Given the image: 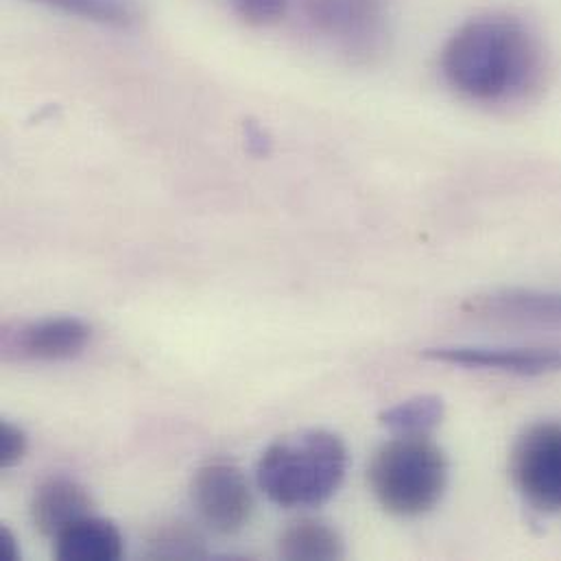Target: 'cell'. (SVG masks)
I'll return each instance as SVG.
<instances>
[{"instance_id":"6da1fadb","label":"cell","mask_w":561,"mask_h":561,"mask_svg":"<svg viewBox=\"0 0 561 561\" xmlns=\"http://www.w3.org/2000/svg\"><path fill=\"white\" fill-rule=\"evenodd\" d=\"M450 88L479 103H512L542 81V50L525 24L505 15L477 18L459 26L442 50Z\"/></svg>"},{"instance_id":"7a4b0ae2","label":"cell","mask_w":561,"mask_h":561,"mask_svg":"<svg viewBox=\"0 0 561 561\" xmlns=\"http://www.w3.org/2000/svg\"><path fill=\"white\" fill-rule=\"evenodd\" d=\"M347 450L330 431H304L272 444L256 470L259 488L286 510L319 507L341 488Z\"/></svg>"},{"instance_id":"3957f363","label":"cell","mask_w":561,"mask_h":561,"mask_svg":"<svg viewBox=\"0 0 561 561\" xmlns=\"http://www.w3.org/2000/svg\"><path fill=\"white\" fill-rule=\"evenodd\" d=\"M367 481L385 512L417 518L442 501L448 485V459L426 435H398L376 450Z\"/></svg>"},{"instance_id":"277c9868","label":"cell","mask_w":561,"mask_h":561,"mask_svg":"<svg viewBox=\"0 0 561 561\" xmlns=\"http://www.w3.org/2000/svg\"><path fill=\"white\" fill-rule=\"evenodd\" d=\"M510 474L527 505L542 514H561L560 422L534 424L516 439Z\"/></svg>"},{"instance_id":"5b68a950","label":"cell","mask_w":561,"mask_h":561,"mask_svg":"<svg viewBox=\"0 0 561 561\" xmlns=\"http://www.w3.org/2000/svg\"><path fill=\"white\" fill-rule=\"evenodd\" d=\"M191 494L202 520L219 534H237L252 520V488L245 474L232 463L215 461L199 468Z\"/></svg>"},{"instance_id":"8992f818","label":"cell","mask_w":561,"mask_h":561,"mask_svg":"<svg viewBox=\"0 0 561 561\" xmlns=\"http://www.w3.org/2000/svg\"><path fill=\"white\" fill-rule=\"evenodd\" d=\"M310 24L347 53L371 55L387 35L385 0H306Z\"/></svg>"},{"instance_id":"52a82bcc","label":"cell","mask_w":561,"mask_h":561,"mask_svg":"<svg viewBox=\"0 0 561 561\" xmlns=\"http://www.w3.org/2000/svg\"><path fill=\"white\" fill-rule=\"evenodd\" d=\"M424 356L437 363L492 369L516 376H547L561 371V347H483V345H444L428 347Z\"/></svg>"},{"instance_id":"ba28073f","label":"cell","mask_w":561,"mask_h":561,"mask_svg":"<svg viewBox=\"0 0 561 561\" xmlns=\"http://www.w3.org/2000/svg\"><path fill=\"white\" fill-rule=\"evenodd\" d=\"M463 312L503 323L561 328V290L501 288L470 297Z\"/></svg>"},{"instance_id":"9c48e42d","label":"cell","mask_w":561,"mask_h":561,"mask_svg":"<svg viewBox=\"0 0 561 561\" xmlns=\"http://www.w3.org/2000/svg\"><path fill=\"white\" fill-rule=\"evenodd\" d=\"M90 341V328L77 317H48L22 325L9 341L22 358L66 360L83 352Z\"/></svg>"},{"instance_id":"30bf717a","label":"cell","mask_w":561,"mask_h":561,"mask_svg":"<svg viewBox=\"0 0 561 561\" xmlns=\"http://www.w3.org/2000/svg\"><path fill=\"white\" fill-rule=\"evenodd\" d=\"M92 514V499L83 485L68 477L44 481L31 501V518L42 536L55 538L68 525Z\"/></svg>"},{"instance_id":"8fae6325","label":"cell","mask_w":561,"mask_h":561,"mask_svg":"<svg viewBox=\"0 0 561 561\" xmlns=\"http://www.w3.org/2000/svg\"><path fill=\"white\" fill-rule=\"evenodd\" d=\"M55 558L61 561H116L123 556V536L110 520L85 516L55 538Z\"/></svg>"},{"instance_id":"7c38bea8","label":"cell","mask_w":561,"mask_h":561,"mask_svg":"<svg viewBox=\"0 0 561 561\" xmlns=\"http://www.w3.org/2000/svg\"><path fill=\"white\" fill-rule=\"evenodd\" d=\"M280 556L290 561L341 560L345 547L334 527L319 520H299L282 534Z\"/></svg>"},{"instance_id":"4fadbf2b","label":"cell","mask_w":561,"mask_h":561,"mask_svg":"<svg viewBox=\"0 0 561 561\" xmlns=\"http://www.w3.org/2000/svg\"><path fill=\"white\" fill-rule=\"evenodd\" d=\"M446 413L439 396H415L380 413V424L396 435H428Z\"/></svg>"},{"instance_id":"5bb4252c","label":"cell","mask_w":561,"mask_h":561,"mask_svg":"<svg viewBox=\"0 0 561 561\" xmlns=\"http://www.w3.org/2000/svg\"><path fill=\"white\" fill-rule=\"evenodd\" d=\"M59 9L68 15H77L90 22L107 24V26H129L136 20L134 0H35Z\"/></svg>"},{"instance_id":"9a60e30c","label":"cell","mask_w":561,"mask_h":561,"mask_svg":"<svg viewBox=\"0 0 561 561\" xmlns=\"http://www.w3.org/2000/svg\"><path fill=\"white\" fill-rule=\"evenodd\" d=\"M206 549L199 534L182 523L158 529L149 540V558L156 560H197Z\"/></svg>"},{"instance_id":"2e32d148","label":"cell","mask_w":561,"mask_h":561,"mask_svg":"<svg viewBox=\"0 0 561 561\" xmlns=\"http://www.w3.org/2000/svg\"><path fill=\"white\" fill-rule=\"evenodd\" d=\"M26 435L15 424H0V468H13L26 455Z\"/></svg>"},{"instance_id":"e0dca14e","label":"cell","mask_w":561,"mask_h":561,"mask_svg":"<svg viewBox=\"0 0 561 561\" xmlns=\"http://www.w3.org/2000/svg\"><path fill=\"white\" fill-rule=\"evenodd\" d=\"M237 9L245 22L263 26L282 18L286 0H237Z\"/></svg>"},{"instance_id":"ac0fdd59","label":"cell","mask_w":561,"mask_h":561,"mask_svg":"<svg viewBox=\"0 0 561 561\" xmlns=\"http://www.w3.org/2000/svg\"><path fill=\"white\" fill-rule=\"evenodd\" d=\"M0 556H2V560H18V545H15L13 534L7 527L0 529Z\"/></svg>"},{"instance_id":"d6986e66","label":"cell","mask_w":561,"mask_h":561,"mask_svg":"<svg viewBox=\"0 0 561 561\" xmlns=\"http://www.w3.org/2000/svg\"><path fill=\"white\" fill-rule=\"evenodd\" d=\"M248 140H250V149H252L254 153H267L270 140H267V136H265L256 125H250V127H248Z\"/></svg>"}]
</instances>
